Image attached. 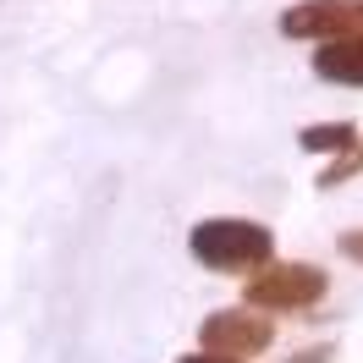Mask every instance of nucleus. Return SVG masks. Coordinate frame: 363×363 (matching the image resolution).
<instances>
[{
    "label": "nucleus",
    "instance_id": "obj_1",
    "mask_svg": "<svg viewBox=\"0 0 363 363\" xmlns=\"http://www.w3.org/2000/svg\"><path fill=\"white\" fill-rule=\"evenodd\" d=\"M187 248L199 264L237 275V270H264L275 253V237L259 220H204V226H193Z\"/></svg>",
    "mask_w": 363,
    "mask_h": 363
},
{
    "label": "nucleus",
    "instance_id": "obj_2",
    "mask_svg": "<svg viewBox=\"0 0 363 363\" xmlns=\"http://www.w3.org/2000/svg\"><path fill=\"white\" fill-rule=\"evenodd\" d=\"M248 308H259V314H281V308H308V303H319L325 297V270L319 264H297V259H286V264H264V270L248 275Z\"/></svg>",
    "mask_w": 363,
    "mask_h": 363
},
{
    "label": "nucleus",
    "instance_id": "obj_3",
    "mask_svg": "<svg viewBox=\"0 0 363 363\" xmlns=\"http://www.w3.org/2000/svg\"><path fill=\"white\" fill-rule=\"evenodd\" d=\"M286 39H319V45H336L363 33V0H303L281 17Z\"/></svg>",
    "mask_w": 363,
    "mask_h": 363
},
{
    "label": "nucleus",
    "instance_id": "obj_4",
    "mask_svg": "<svg viewBox=\"0 0 363 363\" xmlns=\"http://www.w3.org/2000/svg\"><path fill=\"white\" fill-rule=\"evenodd\" d=\"M275 341V325L270 314H259V308H226V314H209L204 319V352L215 358H253V352H264Z\"/></svg>",
    "mask_w": 363,
    "mask_h": 363
},
{
    "label": "nucleus",
    "instance_id": "obj_5",
    "mask_svg": "<svg viewBox=\"0 0 363 363\" xmlns=\"http://www.w3.org/2000/svg\"><path fill=\"white\" fill-rule=\"evenodd\" d=\"M314 72H319V77H330V83L363 89V33L336 39V45H319L314 50Z\"/></svg>",
    "mask_w": 363,
    "mask_h": 363
},
{
    "label": "nucleus",
    "instance_id": "obj_6",
    "mask_svg": "<svg viewBox=\"0 0 363 363\" xmlns=\"http://www.w3.org/2000/svg\"><path fill=\"white\" fill-rule=\"evenodd\" d=\"M308 155H347L352 143H358V127L352 121H330V127H303V138H297Z\"/></svg>",
    "mask_w": 363,
    "mask_h": 363
},
{
    "label": "nucleus",
    "instance_id": "obj_7",
    "mask_svg": "<svg viewBox=\"0 0 363 363\" xmlns=\"http://www.w3.org/2000/svg\"><path fill=\"white\" fill-rule=\"evenodd\" d=\"M352 171H363V143H352V149L341 155V165H330V171H325V182H347Z\"/></svg>",
    "mask_w": 363,
    "mask_h": 363
},
{
    "label": "nucleus",
    "instance_id": "obj_8",
    "mask_svg": "<svg viewBox=\"0 0 363 363\" xmlns=\"http://www.w3.org/2000/svg\"><path fill=\"white\" fill-rule=\"evenodd\" d=\"M341 253H347V259H358V264H363V231H347V237H341Z\"/></svg>",
    "mask_w": 363,
    "mask_h": 363
},
{
    "label": "nucleus",
    "instance_id": "obj_9",
    "mask_svg": "<svg viewBox=\"0 0 363 363\" xmlns=\"http://www.w3.org/2000/svg\"><path fill=\"white\" fill-rule=\"evenodd\" d=\"M292 363H330V347H308V352H297Z\"/></svg>",
    "mask_w": 363,
    "mask_h": 363
},
{
    "label": "nucleus",
    "instance_id": "obj_10",
    "mask_svg": "<svg viewBox=\"0 0 363 363\" xmlns=\"http://www.w3.org/2000/svg\"><path fill=\"white\" fill-rule=\"evenodd\" d=\"M182 363H237V358H215V352H193V358H182Z\"/></svg>",
    "mask_w": 363,
    "mask_h": 363
}]
</instances>
